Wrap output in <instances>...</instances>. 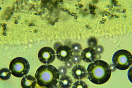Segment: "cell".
Listing matches in <instances>:
<instances>
[{
  "instance_id": "1",
  "label": "cell",
  "mask_w": 132,
  "mask_h": 88,
  "mask_svg": "<svg viewBox=\"0 0 132 88\" xmlns=\"http://www.w3.org/2000/svg\"><path fill=\"white\" fill-rule=\"evenodd\" d=\"M86 70L88 79L95 85L104 84L109 81L112 74L110 65L101 60L90 63Z\"/></svg>"
},
{
  "instance_id": "2",
  "label": "cell",
  "mask_w": 132,
  "mask_h": 88,
  "mask_svg": "<svg viewBox=\"0 0 132 88\" xmlns=\"http://www.w3.org/2000/svg\"><path fill=\"white\" fill-rule=\"evenodd\" d=\"M60 77L59 69L51 65H44L40 66L35 73L37 83L40 86L43 87H56Z\"/></svg>"
},
{
  "instance_id": "3",
  "label": "cell",
  "mask_w": 132,
  "mask_h": 88,
  "mask_svg": "<svg viewBox=\"0 0 132 88\" xmlns=\"http://www.w3.org/2000/svg\"><path fill=\"white\" fill-rule=\"evenodd\" d=\"M112 65L116 69L125 70L129 69L132 65V55L126 50H119L112 56Z\"/></svg>"
},
{
  "instance_id": "4",
  "label": "cell",
  "mask_w": 132,
  "mask_h": 88,
  "mask_svg": "<svg viewBox=\"0 0 132 88\" xmlns=\"http://www.w3.org/2000/svg\"><path fill=\"white\" fill-rule=\"evenodd\" d=\"M30 68L29 61L24 57H18L12 60L10 64L12 74L16 78H23L29 72Z\"/></svg>"
},
{
  "instance_id": "5",
  "label": "cell",
  "mask_w": 132,
  "mask_h": 88,
  "mask_svg": "<svg viewBox=\"0 0 132 88\" xmlns=\"http://www.w3.org/2000/svg\"><path fill=\"white\" fill-rule=\"evenodd\" d=\"M56 57L55 50L50 47H43L38 53V59L44 65H50L55 61Z\"/></svg>"
},
{
  "instance_id": "6",
  "label": "cell",
  "mask_w": 132,
  "mask_h": 88,
  "mask_svg": "<svg viewBox=\"0 0 132 88\" xmlns=\"http://www.w3.org/2000/svg\"><path fill=\"white\" fill-rule=\"evenodd\" d=\"M73 51L71 47L68 46H60L56 49V57L60 61L67 62L71 59L73 56Z\"/></svg>"
},
{
  "instance_id": "7",
  "label": "cell",
  "mask_w": 132,
  "mask_h": 88,
  "mask_svg": "<svg viewBox=\"0 0 132 88\" xmlns=\"http://www.w3.org/2000/svg\"><path fill=\"white\" fill-rule=\"evenodd\" d=\"M96 54L95 50L93 47H88L82 50L80 54L81 59L86 63H92L95 61Z\"/></svg>"
},
{
  "instance_id": "8",
  "label": "cell",
  "mask_w": 132,
  "mask_h": 88,
  "mask_svg": "<svg viewBox=\"0 0 132 88\" xmlns=\"http://www.w3.org/2000/svg\"><path fill=\"white\" fill-rule=\"evenodd\" d=\"M72 75L75 79L81 80L87 76V70L84 66L78 64L73 67Z\"/></svg>"
},
{
  "instance_id": "9",
  "label": "cell",
  "mask_w": 132,
  "mask_h": 88,
  "mask_svg": "<svg viewBox=\"0 0 132 88\" xmlns=\"http://www.w3.org/2000/svg\"><path fill=\"white\" fill-rule=\"evenodd\" d=\"M37 84L36 78L30 75H25L21 81V86L23 88H34Z\"/></svg>"
},
{
  "instance_id": "10",
  "label": "cell",
  "mask_w": 132,
  "mask_h": 88,
  "mask_svg": "<svg viewBox=\"0 0 132 88\" xmlns=\"http://www.w3.org/2000/svg\"><path fill=\"white\" fill-rule=\"evenodd\" d=\"M58 84H59V86L62 88H68L72 86L73 81L71 78L68 75H62L59 79Z\"/></svg>"
},
{
  "instance_id": "11",
  "label": "cell",
  "mask_w": 132,
  "mask_h": 88,
  "mask_svg": "<svg viewBox=\"0 0 132 88\" xmlns=\"http://www.w3.org/2000/svg\"><path fill=\"white\" fill-rule=\"evenodd\" d=\"M11 75L12 74L11 70L8 68H3L0 70V78L2 81L8 80V79H10Z\"/></svg>"
},
{
  "instance_id": "12",
  "label": "cell",
  "mask_w": 132,
  "mask_h": 88,
  "mask_svg": "<svg viewBox=\"0 0 132 88\" xmlns=\"http://www.w3.org/2000/svg\"><path fill=\"white\" fill-rule=\"evenodd\" d=\"M88 87L87 84L85 82L78 80V81L76 82L74 84H73V88H87Z\"/></svg>"
},
{
  "instance_id": "13",
  "label": "cell",
  "mask_w": 132,
  "mask_h": 88,
  "mask_svg": "<svg viewBox=\"0 0 132 88\" xmlns=\"http://www.w3.org/2000/svg\"><path fill=\"white\" fill-rule=\"evenodd\" d=\"M71 49L73 52H74L77 54H78L81 51H82V47L81 45L79 43L73 44L72 45Z\"/></svg>"
},
{
  "instance_id": "14",
  "label": "cell",
  "mask_w": 132,
  "mask_h": 88,
  "mask_svg": "<svg viewBox=\"0 0 132 88\" xmlns=\"http://www.w3.org/2000/svg\"><path fill=\"white\" fill-rule=\"evenodd\" d=\"M72 59V62L73 63L78 65V63H79L80 62L81 59V57L80 55H79L78 54H76L74 55H73Z\"/></svg>"
},
{
  "instance_id": "15",
  "label": "cell",
  "mask_w": 132,
  "mask_h": 88,
  "mask_svg": "<svg viewBox=\"0 0 132 88\" xmlns=\"http://www.w3.org/2000/svg\"><path fill=\"white\" fill-rule=\"evenodd\" d=\"M88 44L90 46L89 47H94V46H96L97 45V41L94 38V37H92L89 40L88 42Z\"/></svg>"
},
{
  "instance_id": "16",
  "label": "cell",
  "mask_w": 132,
  "mask_h": 88,
  "mask_svg": "<svg viewBox=\"0 0 132 88\" xmlns=\"http://www.w3.org/2000/svg\"><path fill=\"white\" fill-rule=\"evenodd\" d=\"M58 69L59 70L60 75H61L62 76V75H65L67 73V69H66L65 67H60Z\"/></svg>"
},
{
  "instance_id": "17",
  "label": "cell",
  "mask_w": 132,
  "mask_h": 88,
  "mask_svg": "<svg viewBox=\"0 0 132 88\" xmlns=\"http://www.w3.org/2000/svg\"><path fill=\"white\" fill-rule=\"evenodd\" d=\"M95 50V51L97 54H101L102 53L103 51H104V49L101 46H96V49Z\"/></svg>"
},
{
  "instance_id": "18",
  "label": "cell",
  "mask_w": 132,
  "mask_h": 88,
  "mask_svg": "<svg viewBox=\"0 0 132 88\" xmlns=\"http://www.w3.org/2000/svg\"><path fill=\"white\" fill-rule=\"evenodd\" d=\"M65 66L66 68H71L73 66V63L72 62H70L69 61H68L65 62Z\"/></svg>"
}]
</instances>
